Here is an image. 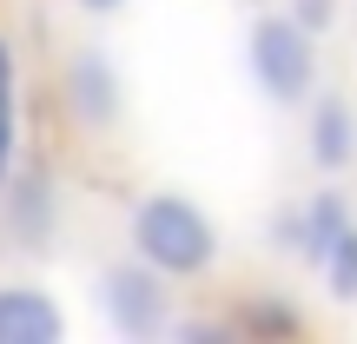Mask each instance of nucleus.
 <instances>
[{"label":"nucleus","instance_id":"1","mask_svg":"<svg viewBox=\"0 0 357 344\" xmlns=\"http://www.w3.org/2000/svg\"><path fill=\"white\" fill-rule=\"evenodd\" d=\"M132 258H146L166 278H205L218 265V225L205 218V205H192L185 192H146L132 205Z\"/></svg>","mask_w":357,"mask_h":344},{"label":"nucleus","instance_id":"2","mask_svg":"<svg viewBox=\"0 0 357 344\" xmlns=\"http://www.w3.org/2000/svg\"><path fill=\"white\" fill-rule=\"evenodd\" d=\"M245 66L271 106H305L318 93V33L298 27L291 13H258L245 33Z\"/></svg>","mask_w":357,"mask_h":344},{"label":"nucleus","instance_id":"3","mask_svg":"<svg viewBox=\"0 0 357 344\" xmlns=\"http://www.w3.org/2000/svg\"><path fill=\"white\" fill-rule=\"evenodd\" d=\"M93 298H100L106 324H113L126 344H153L172 331V292H166V271H153L146 258H119L93 278Z\"/></svg>","mask_w":357,"mask_h":344},{"label":"nucleus","instance_id":"4","mask_svg":"<svg viewBox=\"0 0 357 344\" xmlns=\"http://www.w3.org/2000/svg\"><path fill=\"white\" fill-rule=\"evenodd\" d=\"M60 93H66V113H73L79 126H93V133H106L119 119V73H113V60H106L100 47H79L73 60H66Z\"/></svg>","mask_w":357,"mask_h":344},{"label":"nucleus","instance_id":"5","mask_svg":"<svg viewBox=\"0 0 357 344\" xmlns=\"http://www.w3.org/2000/svg\"><path fill=\"white\" fill-rule=\"evenodd\" d=\"M66 311L40 285H0V344H60Z\"/></svg>","mask_w":357,"mask_h":344},{"label":"nucleus","instance_id":"6","mask_svg":"<svg viewBox=\"0 0 357 344\" xmlns=\"http://www.w3.org/2000/svg\"><path fill=\"white\" fill-rule=\"evenodd\" d=\"M305 153H311L318 172H344L351 159H357V113H351V100H337V93H311Z\"/></svg>","mask_w":357,"mask_h":344},{"label":"nucleus","instance_id":"7","mask_svg":"<svg viewBox=\"0 0 357 344\" xmlns=\"http://www.w3.org/2000/svg\"><path fill=\"white\" fill-rule=\"evenodd\" d=\"M7 225H13L20 245H47V232H53V186H47L40 166L7 172Z\"/></svg>","mask_w":357,"mask_h":344},{"label":"nucleus","instance_id":"8","mask_svg":"<svg viewBox=\"0 0 357 344\" xmlns=\"http://www.w3.org/2000/svg\"><path fill=\"white\" fill-rule=\"evenodd\" d=\"M344 225H357L351 205H344V192H311V205H305V258H311V265L331 252V239Z\"/></svg>","mask_w":357,"mask_h":344},{"label":"nucleus","instance_id":"9","mask_svg":"<svg viewBox=\"0 0 357 344\" xmlns=\"http://www.w3.org/2000/svg\"><path fill=\"white\" fill-rule=\"evenodd\" d=\"M231 331H238V338H258V344H271V338H305V318H298L291 305H278V298H252V305H238Z\"/></svg>","mask_w":357,"mask_h":344},{"label":"nucleus","instance_id":"10","mask_svg":"<svg viewBox=\"0 0 357 344\" xmlns=\"http://www.w3.org/2000/svg\"><path fill=\"white\" fill-rule=\"evenodd\" d=\"M318 271H324V292H331L337 305H357V225H344L331 239V252L318 258Z\"/></svg>","mask_w":357,"mask_h":344},{"label":"nucleus","instance_id":"11","mask_svg":"<svg viewBox=\"0 0 357 344\" xmlns=\"http://www.w3.org/2000/svg\"><path fill=\"white\" fill-rule=\"evenodd\" d=\"M284 13H291L298 27H311V33H331L337 27V0H291Z\"/></svg>","mask_w":357,"mask_h":344},{"label":"nucleus","instance_id":"12","mask_svg":"<svg viewBox=\"0 0 357 344\" xmlns=\"http://www.w3.org/2000/svg\"><path fill=\"white\" fill-rule=\"evenodd\" d=\"M271 245L305 258V212H278V218H271Z\"/></svg>","mask_w":357,"mask_h":344},{"label":"nucleus","instance_id":"13","mask_svg":"<svg viewBox=\"0 0 357 344\" xmlns=\"http://www.w3.org/2000/svg\"><path fill=\"white\" fill-rule=\"evenodd\" d=\"M13 153H20V113L0 106V186H7V172H13Z\"/></svg>","mask_w":357,"mask_h":344},{"label":"nucleus","instance_id":"14","mask_svg":"<svg viewBox=\"0 0 357 344\" xmlns=\"http://www.w3.org/2000/svg\"><path fill=\"white\" fill-rule=\"evenodd\" d=\"M13 87H20V66H13V47L0 40V106H13Z\"/></svg>","mask_w":357,"mask_h":344},{"label":"nucleus","instance_id":"15","mask_svg":"<svg viewBox=\"0 0 357 344\" xmlns=\"http://www.w3.org/2000/svg\"><path fill=\"white\" fill-rule=\"evenodd\" d=\"M73 7H79V13H119L126 0H73Z\"/></svg>","mask_w":357,"mask_h":344}]
</instances>
